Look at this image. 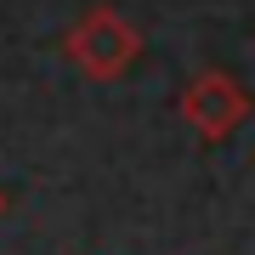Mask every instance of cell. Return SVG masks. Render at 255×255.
Segmentation results:
<instances>
[{"mask_svg":"<svg viewBox=\"0 0 255 255\" xmlns=\"http://www.w3.org/2000/svg\"><path fill=\"white\" fill-rule=\"evenodd\" d=\"M136 57H142V28L119 17L114 6H91L68 28V63L85 80H119L125 68H136Z\"/></svg>","mask_w":255,"mask_h":255,"instance_id":"6da1fadb","label":"cell"},{"mask_svg":"<svg viewBox=\"0 0 255 255\" xmlns=\"http://www.w3.org/2000/svg\"><path fill=\"white\" fill-rule=\"evenodd\" d=\"M182 119L204 142H227L250 119V91L233 80V74H199V80L182 85Z\"/></svg>","mask_w":255,"mask_h":255,"instance_id":"7a4b0ae2","label":"cell"},{"mask_svg":"<svg viewBox=\"0 0 255 255\" xmlns=\"http://www.w3.org/2000/svg\"><path fill=\"white\" fill-rule=\"evenodd\" d=\"M0 216H6V187H0Z\"/></svg>","mask_w":255,"mask_h":255,"instance_id":"3957f363","label":"cell"}]
</instances>
